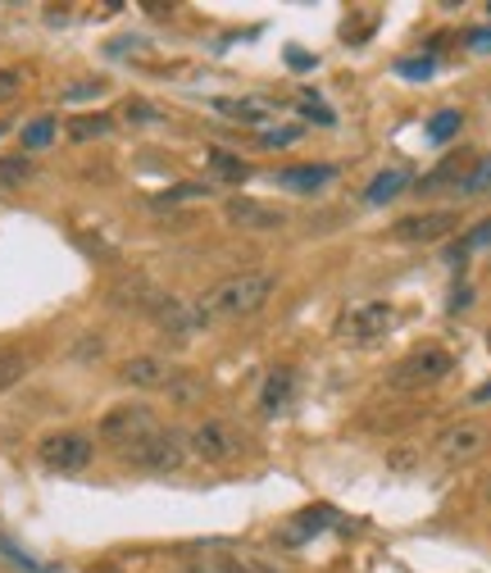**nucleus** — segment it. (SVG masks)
Returning <instances> with one entry per match:
<instances>
[{"label": "nucleus", "mask_w": 491, "mask_h": 573, "mask_svg": "<svg viewBox=\"0 0 491 573\" xmlns=\"http://www.w3.org/2000/svg\"><path fill=\"white\" fill-rule=\"evenodd\" d=\"M487 447H491V428L478 424V419L451 424L442 437L432 441V451H437V460H442V464H469V460H478Z\"/></svg>", "instance_id": "nucleus-8"}, {"label": "nucleus", "mask_w": 491, "mask_h": 573, "mask_svg": "<svg viewBox=\"0 0 491 573\" xmlns=\"http://www.w3.org/2000/svg\"><path fill=\"white\" fill-rule=\"evenodd\" d=\"M305 114H309V119H319V123H332V110L323 106L319 96H305Z\"/></svg>", "instance_id": "nucleus-28"}, {"label": "nucleus", "mask_w": 491, "mask_h": 573, "mask_svg": "<svg viewBox=\"0 0 491 573\" xmlns=\"http://www.w3.org/2000/svg\"><path fill=\"white\" fill-rule=\"evenodd\" d=\"M0 133H5V127H0Z\"/></svg>", "instance_id": "nucleus-36"}, {"label": "nucleus", "mask_w": 491, "mask_h": 573, "mask_svg": "<svg viewBox=\"0 0 491 573\" xmlns=\"http://www.w3.org/2000/svg\"><path fill=\"white\" fill-rule=\"evenodd\" d=\"M487 346H491V328H487Z\"/></svg>", "instance_id": "nucleus-35"}, {"label": "nucleus", "mask_w": 491, "mask_h": 573, "mask_svg": "<svg viewBox=\"0 0 491 573\" xmlns=\"http://www.w3.org/2000/svg\"><path fill=\"white\" fill-rule=\"evenodd\" d=\"M106 133H114V119L110 114H83V119L69 123V137L73 142H91V137H106Z\"/></svg>", "instance_id": "nucleus-18"}, {"label": "nucleus", "mask_w": 491, "mask_h": 573, "mask_svg": "<svg viewBox=\"0 0 491 573\" xmlns=\"http://www.w3.org/2000/svg\"><path fill=\"white\" fill-rule=\"evenodd\" d=\"M482 246H491V219H482L474 232H469V237H464L459 242V255H469V251H482Z\"/></svg>", "instance_id": "nucleus-24"}, {"label": "nucleus", "mask_w": 491, "mask_h": 573, "mask_svg": "<svg viewBox=\"0 0 491 573\" xmlns=\"http://www.w3.org/2000/svg\"><path fill=\"white\" fill-rule=\"evenodd\" d=\"M269 296H273V273H232L196 301V315H200V324L250 319L269 305Z\"/></svg>", "instance_id": "nucleus-1"}, {"label": "nucleus", "mask_w": 491, "mask_h": 573, "mask_svg": "<svg viewBox=\"0 0 491 573\" xmlns=\"http://www.w3.org/2000/svg\"><path fill=\"white\" fill-rule=\"evenodd\" d=\"M214 110H219L223 119H232V123L265 127V133H269V123L278 119V100H269V96H219Z\"/></svg>", "instance_id": "nucleus-11"}, {"label": "nucleus", "mask_w": 491, "mask_h": 573, "mask_svg": "<svg viewBox=\"0 0 491 573\" xmlns=\"http://www.w3.org/2000/svg\"><path fill=\"white\" fill-rule=\"evenodd\" d=\"M469 46H474V50H491V28H478V33H469Z\"/></svg>", "instance_id": "nucleus-31"}, {"label": "nucleus", "mask_w": 491, "mask_h": 573, "mask_svg": "<svg viewBox=\"0 0 491 573\" xmlns=\"http://www.w3.org/2000/svg\"><path fill=\"white\" fill-rule=\"evenodd\" d=\"M119 455H123V464L142 468V474H173V468H183V460H187V437L160 428V432H150L146 441H137V447H127Z\"/></svg>", "instance_id": "nucleus-3"}, {"label": "nucleus", "mask_w": 491, "mask_h": 573, "mask_svg": "<svg viewBox=\"0 0 491 573\" xmlns=\"http://www.w3.org/2000/svg\"><path fill=\"white\" fill-rule=\"evenodd\" d=\"M405 187H409V169H382L365 187V200L369 205H386V200H396Z\"/></svg>", "instance_id": "nucleus-15"}, {"label": "nucleus", "mask_w": 491, "mask_h": 573, "mask_svg": "<svg viewBox=\"0 0 491 573\" xmlns=\"http://www.w3.org/2000/svg\"><path fill=\"white\" fill-rule=\"evenodd\" d=\"M392 328H396V309L386 301L355 305V309H346V315L337 319V337H342V342H355V346L378 342V337H386Z\"/></svg>", "instance_id": "nucleus-7"}, {"label": "nucleus", "mask_w": 491, "mask_h": 573, "mask_svg": "<svg viewBox=\"0 0 491 573\" xmlns=\"http://www.w3.org/2000/svg\"><path fill=\"white\" fill-rule=\"evenodd\" d=\"M337 178V169L332 164H300V169H278L273 182L282 192H296V196H315L319 187H328V182Z\"/></svg>", "instance_id": "nucleus-12"}, {"label": "nucleus", "mask_w": 491, "mask_h": 573, "mask_svg": "<svg viewBox=\"0 0 491 573\" xmlns=\"http://www.w3.org/2000/svg\"><path fill=\"white\" fill-rule=\"evenodd\" d=\"M223 219L242 232H278L287 228V215L278 210V205H265V200H250V196H232L223 205Z\"/></svg>", "instance_id": "nucleus-10"}, {"label": "nucleus", "mask_w": 491, "mask_h": 573, "mask_svg": "<svg viewBox=\"0 0 491 573\" xmlns=\"http://www.w3.org/2000/svg\"><path fill=\"white\" fill-rule=\"evenodd\" d=\"M23 374H28V355L14 351V346H0V392L14 387Z\"/></svg>", "instance_id": "nucleus-19"}, {"label": "nucleus", "mask_w": 491, "mask_h": 573, "mask_svg": "<svg viewBox=\"0 0 491 573\" xmlns=\"http://www.w3.org/2000/svg\"><path fill=\"white\" fill-rule=\"evenodd\" d=\"M123 382H133V387H169L173 382V369L160 359V355H133L119 369Z\"/></svg>", "instance_id": "nucleus-13"}, {"label": "nucleus", "mask_w": 491, "mask_h": 573, "mask_svg": "<svg viewBox=\"0 0 491 573\" xmlns=\"http://www.w3.org/2000/svg\"><path fill=\"white\" fill-rule=\"evenodd\" d=\"M292 392H296V374H292V369H273L269 382H265V392H260V410H265V414H278L282 405L292 401Z\"/></svg>", "instance_id": "nucleus-16"}, {"label": "nucleus", "mask_w": 491, "mask_h": 573, "mask_svg": "<svg viewBox=\"0 0 491 573\" xmlns=\"http://www.w3.org/2000/svg\"><path fill=\"white\" fill-rule=\"evenodd\" d=\"M242 451H246L242 432L232 428V424H223V419H205V424H196L192 437H187V455H196V460H205V464H232Z\"/></svg>", "instance_id": "nucleus-6"}, {"label": "nucleus", "mask_w": 491, "mask_h": 573, "mask_svg": "<svg viewBox=\"0 0 491 573\" xmlns=\"http://www.w3.org/2000/svg\"><path fill=\"white\" fill-rule=\"evenodd\" d=\"M210 169H214L219 178H228V182H246V178H250V169H246L232 150H210Z\"/></svg>", "instance_id": "nucleus-21"}, {"label": "nucleus", "mask_w": 491, "mask_h": 573, "mask_svg": "<svg viewBox=\"0 0 491 573\" xmlns=\"http://www.w3.org/2000/svg\"><path fill=\"white\" fill-rule=\"evenodd\" d=\"M150 432H160L150 405H114V410L100 414V437H106L110 447H119V451L137 447V441H146Z\"/></svg>", "instance_id": "nucleus-5"}, {"label": "nucleus", "mask_w": 491, "mask_h": 573, "mask_svg": "<svg viewBox=\"0 0 491 573\" xmlns=\"http://www.w3.org/2000/svg\"><path fill=\"white\" fill-rule=\"evenodd\" d=\"M100 92V83H77L73 92H69V100H87V96H96Z\"/></svg>", "instance_id": "nucleus-30"}, {"label": "nucleus", "mask_w": 491, "mask_h": 573, "mask_svg": "<svg viewBox=\"0 0 491 573\" xmlns=\"http://www.w3.org/2000/svg\"><path fill=\"white\" fill-rule=\"evenodd\" d=\"M96 573H114V569H96Z\"/></svg>", "instance_id": "nucleus-34"}, {"label": "nucleus", "mask_w": 491, "mask_h": 573, "mask_svg": "<svg viewBox=\"0 0 491 573\" xmlns=\"http://www.w3.org/2000/svg\"><path fill=\"white\" fill-rule=\"evenodd\" d=\"M56 133H60V123L56 119H33L28 127H23V146H28V150H41V146H50V142H56Z\"/></svg>", "instance_id": "nucleus-20"}, {"label": "nucleus", "mask_w": 491, "mask_h": 573, "mask_svg": "<svg viewBox=\"0 0 491 573\" xmlns=\"http://www.w3.org/2000/svg\"><path fill=\"white\" fill-rule=\"evenodd\" d=\"M19 69H0V106H5V100H14L19 96Z\"/></svg>", "instance_id": "nucleus-27"}, {"label": "nucleus", "mask_w": 491, "mask_h": 573, "mask_svg": "<svg viewBox=\"0 0 491 573\" xmlns=\"http://www.w3.org/2000/svg\"><path fill=\"white\" fill-rule=\"evenodd\" d=\"M459 228L455 210H424V215H405L392 223V237L405 246H424V242H442Z\"/></svg>", "instance_id": "nucleus-9"}, {"label": "nucleus", "mask_w": 491, "mask_h": 573, "mask_svg": "<svg viewBox=\"0 0 491 573\" xmlns=\"http://www.w3.org/2000/svg\"><path fill=\"white\" fill-rule=\"evenodd\" d=\"M127 114H133V119H150V123H160V110L142 106V100H133V106H127Z\"/></svg>", "instance_id": "nucleus-29"}, {"label": "nucleus", "mask_w": 491, "mask_h": 573, "mask_svg": "<svg viewBox=\"0 0 491 573\" xmlns=\"http://www.w3.org/2000/svg\"><path fill=\"white\" fill-rule=\"evenodd\" d=\"M396 73H401V77H432V73H437V60H401Z\"/></svg>", "instance_id": "nucleus-25"}, {"label": "nucleus", "mask_w": 491, "mask_h": 573, "mask_svg": "<svg viewBox=\"0 0 491 573\" xmlns=\"http://www.w3.org/2000/svg\"><path fill=\"white\" fill-rule=\"evenodd\" d=\"M96 455V441L87 432H73V428H60V432H46L37 441V460L56 474H83Z\"/></svg>", "instance_id": "nucleus-4"}, {"label": "nucleus", "mask_w": 491, "mask_h": 573, "mask_svg": "<svg viewBox=\"0 0 491 573\" xmlns=\"http://www.w3.org/2000/svg\"><path fill=\"white\" fill-rule=\"evenodd\" d=\"M451 369H455L451 351H442V346H419V351H409L392 374H386V382H392L396 392H424V387H437L442 378H451Z\"/></svg>", "instance_id": "nucleus-2"}, {"label": "nucleus", "mask_w": 491, "mask_h": 573, "mask_svg": "<svg viewBox=\"0 0 491 573\" xmlns=\"http://www.w3.org/2000/svg\"><path fill=\"white\" fill-rule=\"evenodd\" d=\"M474 401H491V382H482L478 392H474Z\"/></svg>", "instance_id": "nucleus-33"}, {"label": "nucleus", "mask_w": 491, "mask_h": 573, "mask_svg": "<svg viewBox=\"0 0 491 573\" xmlns=\"http://www.w3.org/2000/svg\"><path fill=\"white\" fill-rule=\"evenodd\" d=\"M28 178V160L23 155H14V160H0V182H23Z\"/></svg>", "instance_id": "nucleus-26"}, {"label": "nucleus", "mask_w": 491, "mask_h": 573, "mask_svg": "<svg viewBox=\"0 0 491 573\" xmlns=\"http://www.w3.org/2000/svg\"><path fill=\"white\" fill-rule=\"evenodd\" d=\"M300 133H305L300 123H292V127H269V133H260V142H265V146H292V142H300Z\"/></svg>", "instance_id": "nucleus-23"}, {"label": "nucleus", "mask_w": 491, "mask_h": 573, "mask_svg": "<svg viewBox=\"0 0 491 573\" xmlns=\"http://www.w3.org/2000/svg\"><path fill=\"white\" fill-rule=\"evenodd\" d=\"M200 573H273L260 560H246V556H210L200 564Z\"/></svg>", "instance_id": "nucleus-17"}, {"label": "nucleus", "mask_w": 491, "mask_h": 573, "mask_svg": "<svg viewBox=\"0 0 491 573\" xmlns=\"http://www.w3.org/2000/svg\"><path fill=\"white\" fill-rule=\"evenodd\" d=\"M459 127H464V114H459V110H437L432 123H428V137H432V142H451Z\"/></svg>", "instance_id": "nucleus-22"}, {"label": "nucleus", "mask_w": 491, "mask_h": 573, "mask_svg": "<svg viewBox=\"0 0 491 573\" xmlns=\"http://www.w3.org/2000/svg\"><path fill=\"white\" fill-rule=\"evenodd\" d=\"M332 519H337V514H332V510H300L296 519H292V524L287 528H282V546H305L309 537H319V533H328L332 528Z\"/></svg>", "instance_id": "nucleus-14"}, {"label": "nucleus", "mask_w": 491, "mask_h": 573, "mask_svg": "<svg viewBox=\"0 0 491 573\" xmlns=\"http://www.w3.org/2000/svg\"><path fill=\"white\" fill-rule=\"evenodd\" d=\"M287 60H292V69H309V64H315V60H309V56H300L296 46H292V56H287Z\"/></svg>", "instance_id": "nucleus-32"}]
</instances>
